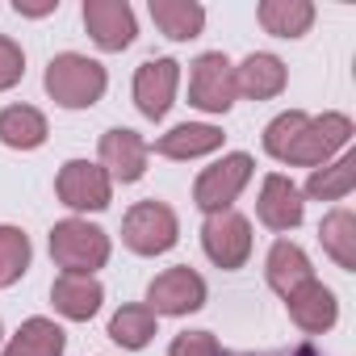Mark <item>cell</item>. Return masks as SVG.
Returning <instances> with one entry per match:
<instances>
[{
	"mask_svg": "<svg viewBox=\"0 0 356 356\" xmlns=\"http://www.w3.org/2000/svg\"><path fill=\"white\" fill-rule=\"evenodd\" d=\"M285 80H289L285 63H281L277 55H268V51H256V55H248V59L235 67V88H239L248 101H273V97L285 88Z\"/></svg>",
	"mask_w": 356,
	"mask_h": 356,
	"instance_id": "cell-16",
	"label": "cell"
},
{
	"mask_svg": "<svg viewBox=\"0 0 356 356\" xmlns=\"http://www.w3.org/2000/svg\"><path fill=\"white\" fill-rule=\"evenodd\" d=\"M202 248L218 268H243L252 256V222L235 210L210 214L202 227Z\"/></svg>",
	"mask_w": 356,
	"mask_h": 356,
	"instance_id": "cell-9",
	"label": "cell"
},
{
	"mask_svg": "<svg viewBox=\"0 0 356 356\" xmlns=\"http://www.w3.org/2000/svg\"><path fill=\"white\" fill-rule=\"evenodd\" d=\"M0 335H5V327H0Z\"/></svg>",
	"mask_w": 356,
	"mask_h": 356,
	"instance_id": "cell-31",
	"label": "cell"
},
{
	"mask_svg": "<svg viewBox=\"0 0 356 356\" xmlns=\"http://www.w3.org/2000/svg\"><path fill=\"white\" fill-rule=\"evenodd\" d=\"M151 22L163 30V38L172 42H189L202 34L206 26V9L193 0H151Z\"/></svg>",
	"mask_w": 356,
	"mask_h": 356,
	"instance_id": "cell-19",
	"label": "cell"
},
{
	"mask_svg": "<svg viewBox=\"0 0 356 356\" xmlns=\"http://www.w3.org/2000/svg\"><path fill=\"white\" fill-rule=\"evenodd\" d=\"M155 335V314L147 306H122L113 318H109V339L122 343V348H147Z\"/></svg>",
	"mask_w": 356,
	"mask_h": 356,
	"instance_id": "cell-25",
	"label": "cell"
},
{
	"mask_svg": "<svg viewBox=\"0 0 356 356\" xmlns=\"http://www.w3.org/2000/svg\"><path fill=\"white\" fill-rule=\"evenodd\" d=\"M222 147V130L206 126V122H185V126H172L168 134L155 138V151L168 159H197Z\"/></svg>",
	"mask_w": 356,
	"mask_h": 356,
	"instance_id": "cell-17",
	"label": "cell"
},
{
	"mask_svg": "<svg viewBox=\"0 0 356 356\" xmlns=\"http://www.w3.org/2000/svg\"><path fill=\"white\" fill-rule=\"evenodd\" d=\"M260 26L277 38H302L314 26V5L310 0H264L260 5Z\"/></svg>",
	"mask_w": 356,
	"mask_h": 356,
	"instance_id": "cell-22",
	"label": "cell"
},
{
	"mask_svg": "<svg viewBox=\"0 0 356 356\" xmlns=\"http://www.w3.org/2000/svg\"><path fill=\"white\" fill-rule=\"evenodd\" d=\"M51 302H55V310H59L63 318H72V323H88V318L101 310L105 289H101L97 277L63 273V277H55V285H51Z\"/></svg>",
	"mask_w": 356,
	"mask_h": 356,
	"instance_id": "cell-15",
	"label": "cell"
},
{
	"mask_svg": "<svg viewBox=\"0 0 356 356\" xmlns=\"http://www.w3.org/2000/svg\"><path fill=\"white\" fill-rule=\"evenodd\" d=\"M222 356H318V352H314V343H298L285 352H222Z\"/></svg>",
	"mask_w": 356,
	"mask_h": 356,
	"instance_id": "cell-30",
	"label": "cell"
},
{
	"mask_svg": "<svg viewBox=\"0 0 356 356\" xmlns=\"http://www.w3.org/2000/svg\"><path fill=\"white\" fill-rule=\"evenodd\" d=\"M147 155H151V147L138 130L113 126V130L101 134V168L109 172V181H122V185L138 181L147 172Z\"/></svg>",
	"mask_w": 356,
	"mask_h": 356,
	"instance_id": "cell-11",
	"label": "cell"
},
{
	"mask_svg": "<svg viewBox=\"0 0 356 356\" xmlns=\"http://www.w3.org/2000/svg\"><path fill=\"white\" fill-rule=\"evenodd\" d=\"M168 356H222V348H218V339L210 331H181L172 339Z\"/></svg>",
	"mask_w": 356,
	"mask_h": 356,
	"instance_id": "cell-27",
	"label": "cell"
},
{
	"mask_svg": "<svg viewBox=\"0 0 356 356\" xmlns=\"http://www.w3.org/2000/svg\"><path fill=\"white\" fill-rule=\"evenodd\" d=\"M63 348H67V335H63L59 323H51V318H26L17 327V335L9 339L5 356H63Z\"/></svg>",
	"mask_w": 356,
	"mask_h": 356,
	"instance_id": "cell-21",
	"label": "cell"
},
{
	"mask_svg": "<svg viewBox=\"0 0 356 356\" xmlns=\"http://www.w3.org/2000/svg\"><path fill=\"white\" fill-rule=\"evenodd\" d=\"M55 193L63 206L72 210H105L109 197H113V181L101 163H88V159H67L59 168V181H55Z\"/></svg>",
	"mask_w": 356,
	"mask_h": 356,
	"instance_id": "cell-8",
	"label": "cell"
},
{
	"mask_svg": "<svg viewBox=\"0 0 356 356\" xmlns=\"http://www.w3.org/2000/svg\"><path fill=\"white\" fill-rule=\"evenodd\" d=\"M176 235H181V222H176L172 206H163L155 197L130 206L122 218V243L138 256H163L176 243Z\"/></svg>",
	"mask_w": 356,
	"mask_h": 356,
	"instance_id": "cell-4",
	"label": "cell"
},
{
	"mask_svg": "<svg viewBox=\"0 0 356 356\" xmlns=\"http://www.w3.org/2000/svg\"><path fill=\"white\" fill-rule=\"evenodd\" d=\"M206 306V281L189 268V264H176L163 268L151 285H147V310L159 314H193Z\"/></svg>",
	"mask_w": 356,
	"mask_h": 356,
	"instance_id": "cell-7",
	"label": "cell"
},
{
	"mask_svg": "<svg viewBox=\"0 0 356 356\" xmlns=\"http://www.w3.org/2000/svg\"><path fill=\"white\" fill-rule=\"evenodd\" d=\"M239 88H235V67L222 51H206L193 59V76H189V105L206 109V113H227L235 105Z\"/></svg>",
	"mask_w": 356,
	"mask_h": 356,
	"instance_id": "cell-6",
	"label": "cell"
},
{
	"mask_svg": "<svg viewBox=\"0 0 356 356\" xmlns=\"http://www.w3.org/2000/svg\"><path fill=\"white\" fill-rule=\"evenodd\" d=\"M51 256L63 273L92 277L109 260V235L101 227L84 222V218H63V222L51 227Z\"/></svg>",
	"mask_w": 356,
	"mask_h": 356,
	"instance_id": "cell-3",
	"label": "cell"
},
{
	"mask_svg": "<svg viewBox=\"0 0 356 356\" xmlns=\"http://www.w3.org/2000/svg\"><path fill=\"white\" fill-rule=\"evenodd\" d=\"M352 185H356V155L348 151V155H339L335 163H327V168H314V172H310L306 193H310L314 202H339V197H348V193H352Z\"/></svg>",
	"mask_w": 356,
	"mask_h": 356,
	"instance_id": "cell-24",
	"label": "cell"
},
{
	"mask_svg": "<svg viewBox=\"0 0 356 356\" xmlns=\"http://www.w3.org/2000/svg\"><path fill=\"white\" fill-rule=\"evenodd\" d=\"M13 9H17L22 17H47V13L59 9V0H13Z\"/></svg>",
	"mask_w": 356,
	"mask_h": 356,
	"instance_id": "cell-29",
	"label": "cell"
},
{
	"mask_svg": "<svg viewBox=\"0 0 356 356\" xmlns=\"http://www.w3.org/2000/svg\"><path fill=\"white\" fill-rule=\"evenodd\" d=\"M84 30L101 51H126L134 42V9L126 0H84Z\"/></svg>",
	"mask_w": 356,
	"mask_h": 356,
	"instance_id": "cell-12",
	"label": "cell"
},
{
	"mask_svg": "<svg viewBox=\"0 0 356 356\" xmlns=\"http://www.w3.org/2000/svg\"><path fill=\"white\" fill-rule=\"evenodd\" d=\"M22 76H26V55H22V47H17L13 38L0 34V92L13 88Z\"/></svg>",
	"mask_w": 356,
	"mask_h": 356,
	"instance_id": "cell-28",
	"label": "cell"
},
{
	"mask_svg": "<svg viewBox=\"0 0 356 356\" xmlns=\"http://www.w3.org/2000/svg\"><path fill=\"white\" fill-rule=\"evenodd\" d=\"M42 84H47V92H51L55 105H63V109H88V105H97L105 97L109 76H105V67L97 59L63 51V55H55L47 63V80Z\"/></svg>",
	"mask_w": 356,
	"mask_h": 356,
	"instance_id": "cell-2",
	"label": "cell"
},
{
	"mask_svg": "<svg viewBox=\"0 0 356 356\" xmlns=\"http://www.w3.org/2000/svg\"><path fill=\"white\" fill-rule=\"evenodd\" d=\"M264 277H268V285H273L281 298H289L302 281H310V277H314V268H310V260H306V252H302L298 243L277 239V243H273V252H268Z\"/></svg>",
	"mask_w": 356,
	"mask_h": 356,
	"instance_id": "cell-18",
	"label": "cell"
},
{
	"mask_svg": "<svg viewBox=\"0 0 356 356\" xmlns=\"http://www.w3.org/2000/svg\"><path fill=\"white\" fill-rule=\"evenodd\" d=\"M352 138V122L343 113H323V118H306L298 109L281 113L268 122L264 130V151L281 163H302V168H318L327 163L339 147H348Z\"/></svg>",
	"mask_w": 356,
	"mask_h": 356,
	"instance_id": "cell-1",
	"label": "cell"
},
{
	"mask_svg": "<svg viewBox=\"0 0 356 356\" xmlns=\"http://www.w3.org/2000/svg\"><path fill=\"white\" fill-rule=\"evenodd\" d=\"M176 84H181V63L176 59H147L134 72V105H138V113L159 122L172 109Z\"/></svg>",
	"mask_w": 356,
	"mask_h": 356,
	"instance_id": "cell-10",
	"label": "cell"
},
{
	"mask_svg": "<svg viewBox=\"0 0 356 356\" xmlns=\"http://www.w3.org/2000/svg\"><path fill=\"white\" fill-rule=\"evenodd\" d=\"M256 214L268 231H293L306 214V202H302V189L293 181H285V176H264L260 185V202H256Z\"/></svg>",
	"mask_w": 356,
	"mask_h": 356,
	"instance_id": "cell-14",
	"label": "cell"
},
{
	"mask_svg": "<svg viewBox=\"0 0 356 356\" xmlns=\"http://www.w3.org/2000/svg\"><path fill=\"white\" fill-rule=\"evenodd\" d=\"M47 118L34 105H9L0 109V143L13 147V151H34L47 143Z\"/></svg>",
	"mask_w": 356,
	"mask_h": 356,
	"instance_id": "cell-20",
	"label": "cell"
},
{
	"mask_svg": "<svg viewBox=\"0 0 356 356\" xmlns=\"http://www.w3.org/2000/svg\"><path fill=\"white\" fill-rule=\"evenodd\" d=\"M318 239H323L327 256H331L343 273L356 268V214H352V210H331V214L323 218V227H318Z\"/></svg>",
	"mask_w": 356,
	"mask_h": 356,
	"instance_id": "cell-23",
	"label": "cell"
},
{
	"mask_svg": "<svg viewBox=\"0 0 356 356\" xmlns=\"http://www.w3.org/2000/svg\"><path fill=\"white\" fill-rule=\"evenodd\" d=\"M30 268V239L22 227H0V289L22 281Z\"/></svg>",
	"mask_w": 356,
	"mask_h": 356,
	"instance_id": "cell-26",
	"label": "cell"
},
{
	"mask_svg": "<svg viewBox=\"0 0 356 356\" xmlns=\"http://www.w3.org/2000/svg\"><path fill=\"white\" fill-rule=\"evenodd\" d=\"M252 172H256V163H252V155H243V151L222 155L218 163H210V168L197 176V185H193L197 210H206V214L231 210V202H235V197L243 193V185L252 181Z\"/></svg>",
	"mask_w": 356,
	"mask_h": 356,
	"instance_id": "cell-5",
	"label": "cell"
},
{
	"mask_svg": "<svg viewBox=\"0 0 356 356\" xmlns=\"http://www.w3.org/2000/svg\"><path fill=\"white\" fill-rule=\"evenodd\" d=\"M285 310H289V318L306 331V335H318V331H331L335 327V318H339V302H335V293L323 285V281H302L289 298H285Z\"/></svg>",
	"mask_w": 356,
	"mask_h": 356,
	"instance_id": "cell-13",
	"label": "cell"
}]
</instances>
